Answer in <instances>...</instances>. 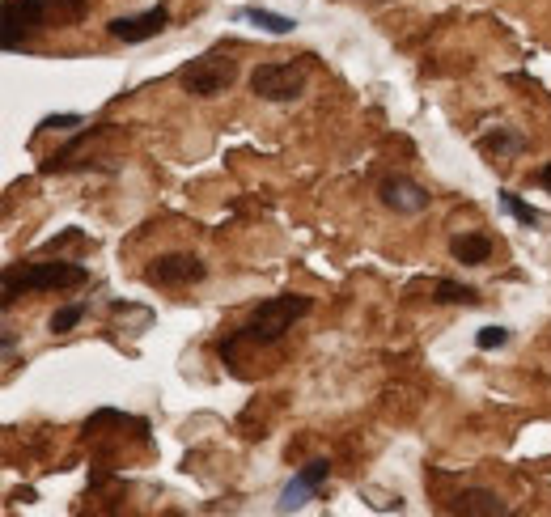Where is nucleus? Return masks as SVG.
<instances>
[{"mask_svg": "<svg viewBox=\"0 0 551 517\" xmlns=\"http://www.w3.org/2000/svg\"><path fill=\"white\" fill-rule=\"evenodd\" d=\"M306 85H310V64H301V60H268L251 73V94L276 106L297 102L306 94Z\"/></svg>", "mask_w": 551, "mask_h": 517, "instance_id": "nucleus-4", "label": "nucleus"}, {"mask_svg": "<svg viewBox=\"0 0 551 517\" xmlns=\"http://www.w3.org/2000/svg\"><path fill=\"white\" fill-rule=\"evenodd\" d=\"M450 509L462 513V517H505V513H509V501H505V496H496L492 488H462V492L454 496Z\"/></svg>", "mask_w": 551, "mask_h": 517, "instance_id": "nucleus-11", "label": "nucleus"}, {"mask_svg": "<svg viewBox=\"0 0 551 517\" xmlns=\"http://www.w3.org/2000/svg\"><path fill=\"white\" fill-rule=\"evenodd\" d=\"M378 200L386 212H395V217H420V212H429L433 195L424 183H416V178L407 174H386L378 183Z\"/></svg>", "mask_w": 551, "mask_h": 517, "instance_id": "nucleus-7", "label": "nucleus"}, {"mask_svg": "<svg viewBox=\"0 0 551 517\" xmlns=\"http://www.w3.org/2000/svg\"><path fill=\"white\" fill-rule=\"evenodd\" d=\"M47 13H56V0H0V17H5V26H0V47L9 51H22L30 43V34H39Z\"/></svg>", "mask_w": 551, "mask_h": 517, "instance_id": "nucleus-5", "label": "nucleus"}, {"mask_svg": "<svg viewBox=\"0 0 551 517\" xmlns=\"http://www.w3.org/2000/svg\"><path fill=\"white\" fill-rule=\"evenodd\" d=\"M450 259L462 267H484L492 259V238L488 234H458V238H450Z\"/></svg>", "mask_w": 551, "mask_h": 517, "instance_id": "nucleus-13", "label": "nucleus"}, {"mask_svg": "<svg viewBox=\"0 0 551 517\" xmlns=\"http://www.w3.org/2000/svg\"><path fill=\"white\" fill-rule=\"evenodd\" d=\"M208 276V263L191 251H170V255H157L145 267V284L149 289H191Z\"/></svg>", "mask_w": 551, "mask_h": 517, "instance_id": "nucleus-6", "label": "nucleus"}, {"mask_svg": "<svg viewBox=\"0 0 551 517\" xmlns=\"http://www.w3.org/2000/svg\"><path fill=\"white\" fill-rule=\"evenodd\" d=\"M170 26V9L166 5H153V9H145V13H123V17H111L106 22V34L111 39H119V43H128V47H136V43H149V39H157Z\"/></svg>", "mask_w": 551, "mask_h": 517, "instance_id": "nucleus-8", "label": "nucleus"}, {"mask_svg": "<svg viewBox=\"0 0 551 517\" xmlns=\"http://www.w3.org/2000/svg\"><path fill=\"white\" fill-rule=\"evenodd\" d=\"M234 81H238V47L234 43L208 47L204 56H195L179 68V85L191 98H221Z\"/></svg>", "mask_w": 551, "mask_h": 517, "instance_id": "nucleus-3", "label": "nucleus"}, {"mask_svg": "<svg viewBox=\"0 0 551 517\" xmlns=\"http://www.w3.org/2000/svg\"><path fill=\"white\" fill-rule=\"evenodd\" d=\"M433 301H437V306H467V310H475L484 297H479L475 284H462V280H450V276H437V280H433Z\"/></svg>", "mask_w": 551, "mask_h": 517, "instance_id": "nucleus-14", "label": "nucleus"}, {"mask_svg": "<svg viewBox=\"0 0 551 517\" xmlns=\"http://www.w3.org/2000/svg\"><path fill=\"white\" fill-rule=\"evenodd\" d=\"M81 115H73V111H64V115H47L43 123H39V132H73V128H81Z\"/></svg>", "mask_w": 551, "mask_h": 517, "instance_id": "nucleus-19", "label": "nucleus"}, {"mask_svg": "<svg viewBox=\"0 0 551 517\" xmlns=\"http://www.w3.org/2000/svg\"><path fill=\"white\" fill-rule=\"evenodd\" d=\"M0 344H5V365H13V352H17V335H13V331H5V335H0Z\"/></svg>", "mask_w": 551, "mask_h": 517, "instance_id": "nucleus-20", "label": "nucleus"}, {"mask_svg": "<svg viewBox=\"0 0 551 517\" xmlns=\"http://www.w3.org/2000/svg\"><path fill=\"white\" fill-rule=\"evenodd\" d=\"M85 314H90V301H73V306H60L56 314L47 318V331H51V335H68L73 327H81Z\"/></svg>", "mask_w": 551, "mask_h": 517, "instance_id": "nucleus-16", "label": "nucleus"}, {"mask_svg": "<svg viewBox=\"0 0 551 517\" xmlns=\"http://www.w3.org/2000/svg\"><path fill=\"white\" fill-rule=\"evenodd\" d=\"M475 149L492 157V162H501V157H522L530 149V140L522 128H513V123H496V128H488L484 136H475Z\"/></svg>", "mask_w": 551, "mask_h": 517, "instance_id": "nucleus-10", "label": "nucleus"}, {"mask_svg": "<svg viewBox=\"0 0 551 517\" xmlns=\"http://www.w3.org/2000/svg\"><path fill=\"white\" fill-rule=\"evenodd\" d=\"M539 183H543V187H547V191H551V162H547V166H543V170H539Z\"/></svg>", "mask_w": 551, "mask_h": 517, "instance_id": "nucleus-21", "label": "nucleus"}, {"mask_svg": "<svg viewBox=\"0 0 551 517\" xmlns=\"http://www.w3.org/2000/svg\"><path fill=\"white\" fill-rule=\"evenodd\" d=\"M234 22H251V26H259L263 34H276V39H284V34H293V30H297V17H289V13H272V9H259V5H242V9H234Z\"/></svg>", "mask_w": 551, "mask_h": 517, "instance_id": "nucleus-12", "label": "nucleus"}, {"mask_svg": "<svg viewBox=\"0 0 551 517\" xmlns=\"http://www.w3.org/2000/svg\"><path fill=\"white\" fill-rule=\"evenodd\" d=\"M90 284V267L77 259H26L5 267V310L26 293H68Z\"/></svg>", "mask_w": 551, "mask_h": 517, "instance_id": "nucleus-2", "label": "nucleus"}, {"mask_svg": "<svg viewBox=\"0 0 551 517\" xmlns=\"http://www.w3.org/2000/svg\"><path fill=\"white\" fill-rule=\"evenodd\" d=\"M327 479H331V462L327 458H314V462H306L289 484H284V492H280V501H276V513H293V509H301V505H310V496H318L327 488Z\"/></svg>", "mask_w": 551, "mask_h": 517, "instance_id": "nucleus-9", "label": "nucleus"}, {"mask_svg": "<svg viewBox=\"0 0 551 517\" xmlns=\"http://www.w3.org/2000/svg\"><path fill=\"white\" fill-rule=\"evenodd\" d=\"M85 13H90V0H56V17L64 26H77Z\"/></svg>", "mask_w": 551, "mask_h": 517, "instance_id": "nucleus-18", "label": "nucleus"}, {"mask_svg": "<svg viewBox=\"0 0 551 517\" xmlns=\"http://www.w3.org/2000/svg\"><path fill=\"white\" fill-rule=\"evenodd\" d=\"M310 310H314V297L310 293H280V297L259 301V306L251 310V318H246V323L221 344V356L234 361L242 348H268V344L284 340V335H289Z\"/></svg>", "mask_w": 551, "mask_h": 517, "instance_id": "nucleus-1", "label": "nucleus"}, {"mask_svg": "<svg viewBox=\"0 0 551 517\" xmlns=\"http://www.w3.org/2000/svg\"><path fill=\"white\" fill-rule=\"evenodd\" d=\"M496 195H501V208H505L518 225H526V229H539V225H543V212H539V208H530L518 191H509V187H505V191H496Z\"/></svg>", "mask_w": 551, "mask_h": 517, "instance_id": "nucleus-15", "label": "nucleus"}, {"mask_svg": "<svg viewBox=\"0 0 551 517\" xmlns=\"http://www.w3.org/2000/svg\"><path fill=\"white\" fill-rule=\"evenodd\" d=\"M509 340H513V331L501 327V323H492V327H479V331H475V348H479V352H501Z\"/></svg>", "mask_w": 551, "mask_h": 517, "instance_id": "nucleus-17", "label": "nucleus"}]
</instances>
